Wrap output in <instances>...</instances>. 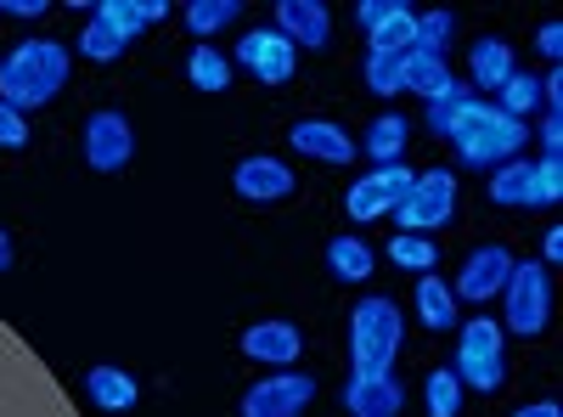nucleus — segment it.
<instances>
[{"mask_svg":"<svg viewBox=\"0 0 563 417\" xmlns=\"http://www.w3.org/2000/svg\"><path fill=\"white\" fill-rule=\"evenodd\" d=\"M400 85H406V90H417L422 102H434V97H445V90H451L456 79H451V68H445L440 57L406 52V57H400Z\"/></svg>","mask_w":563,"mask_h":417,"instance_id":"23","label":"nucleus"},{"mask_svg":"<svg viewBox=\"0 0 563 417\" xmlns=\"http://www.w3.org/2000/svg\"><path fill=\"white\" fill-rule=\"evenodd\" d=\"M294 169L282 164V158H265V153H254V158H243L238 169H231V193H238L243 204H282V198H294Z\"/></svg>","mask_w":563,"mask_h":417,"instance_id":"12","label":"nucleus"},{"mask_svg":"<svg viewBox=\"0 0 563 417\" xmlns=\"http://www.w3.org/2000/svg\"><path fill=\"white\" fill-rule=\"evenodd\" d=\"M141 18H147V23H164L169 7H164V0H141Z\"/></svg>","mask_w":563,"mask_h":417,"instance_id":"42","label":"nucleus"},{"mask_svg":"<svg viewBox=\"0 0 563 417\" xmlns=\"http://www.w3.org/2000/svg\"><path fill=\"white\" fill-rule=\"evenodd\" d=\"M445 142L456 147V164H467V169H501V164H512V158H525L530 124L496 113V108L479 102V97H462L456 124H451Z\"/></svg>","mask_w":563,"mask_h":417,"instance_id":"2","label":"nucleus"},{"mask_svg":"<svg viewBox=\"0 0 563 417\" xmlns=\"http://www.w3.org/2000/svg\"><path fill=\"white\" fill-rule=\"evenodd\" d=\"M288 142H294V153H305V158H316V164H350L361 147L350 142V130L344 124H333V119H299L294 130H288Z\"/></svg>","mask_w":563,"mask_h":417,"instance_id":"14","label":"nucleus"},{"mask_svg":"<svg viewBox=\"0 0 563 417\" xmlns=\"http://www.w3.org/2000/svg\"><path fill=\"white\" fill-rule=\"evenodd\" d=\"M406 344V321H400V305L384 299V294H366L355 310H350V361L361 378H384L395 355Z\"/></svg>","mask_w":563,"mask_h":417,"instance_id":"3","label":"nucleus"},{"mask_svg":"<svg viewBox=\"0 0 563 417\" xmlns=\"http://www.w3.org/2000/svg\"><path fill=\"white\" fill-rule=\"evenodd\" d=\"M389 260H395L400 271H422V276H429V271L440 265V249H434L429 238H406V231H400V238H389Z\"/></svg>","mask_w":563,"mask_h":417,"instance_id":"31","label":"nucleus"},{"mask_svg":"<svg viewBox=\"0 0 563 417\" xmlns=\"http://www.w3.org/2000/svg\"><path fill=\"white\" fill-rule=\"evenodd\" d=\"M512 417H563V406L558 400H536V406H519Z\"/></svg>","mask_w":563,"mask_h":417,"instance_id":"40","label":"nucleus"},{"mask_svg":"<svg viewBox=\"0 0 563 417\" xmlns=\"http://www.w3.org/2000/svg\"><path fill=\"white\" fill-rule=\"evenodd\" d=\"M406 193H411V169L406 164H378L372 175L350 180L344 209H350V220H378V215H395V204Z\"/></svg>","mask_w":563,"mask_h":417,"instance_id":"8","label":"nucleus"},{"mask_svg":"<svg viewBox=\"0 0 563 417\" xmlns=\"http://www.w3.org/2000/svg\"><path fill=\"white\" fill-rule=\"evenodd\" d=\"M536 169H541V204H558L563 198V164L558 158H536Z\"/></svg>","mask_w":563,"mask_h":417,"instance_id":"36","label":"nucleus"},{"mask_svg":"<svg viewBox=\"0 0 563 417\" xmlns=\"http://www.w3.org/2000/svg\"><path fill=\"white\" fill-rule=\"evenodd\" d=\"M372 265H378V254H372V243H361V238H333L327 243V271H333L339 283H366Z\"/></svg>","mask_w":563,"mask_h":417,"instance_id":"24","label":"nucleus"},{"mask_svg":"<svg viewBox=\"0 0 563 417\" xmlns=\"http://www.w3.org/2000/svg\"><path fill=\"white\" fill-rule=\"evenodd\" d=\"M558 153H563V119L547 113L541 119V158H558Z\"/></svg>","mask_w":563,"mask_h":417,"instance_id":"37","label":"nucleus"},{"mask_svg":"<svg viewBox=\"0 0 563 417\" xmlns=\"http://www.w3.org/2000/svg\"><path fill=\"white\" fill-rule=\"evenodd\" d=\"M536 52H541V57L558 68V57H563V29H558V23H547V29L536 34Z\"/></svg>","mask_w":563,"mask_h":417,"instance_id":"38","label":"nucleus"},{"mask_svg":"<svg viewBox=\"0 0 563 417\" xmlns=\"http://www.w3.org/2000/svg\"><path fill=\"white\" fill-rule=\"evenodd\" d=\"M186 79H192V90H203V97H220V90L231 85V57H220L214 45H192Z\"/></svg>","mask_w":563,"mask_h":417,"instance_id":"26","label":"nucleus"},{"mask_svg":"<svg viewBox=\"0 0 563 417\" xmlns=\"http://www.w3.org/2000/svg\"><path fill=\"white\" fill-rule=\"evenodd\" d=\"M485 193H490L496 209H547L541 204V169L530 158H512V164L490 169V187Z\"/></svg>","mask_w":563,"mask_h":417,"instance_id":"16","label":"nucleus"},{"mask_svg":"<svg viewBox=\"0 0 563 417\" xmlns=\"http://www.w3.org/2000/svg\"><path fill=\"white\" fill-rule=\"evenodd\" d=\"M130 158H135V130H130V119L113 113V108L90 113V119H85V164L102 169V175H113V169H124Z\"/></svg>","mask_w":563,"mask_h":417,"instance_id":"9","label":"nucleus"},{"mask_svg":"<svg viewBox=\"0 0 563 417\" xmlns=\"http://www.w3.org/2000/svg\"><path fill=\"white\" fill-rule=\"evenodd\" d=\"M558 260H563V231L547 226V265H558Z\"/></svg>","mask_w":563,"mask_h":417,"instance_id":"41","label":"nucleus"},{"mask_svg":"<svg viewBox=\"0 0 563 417\" xmlns=\"http://www.w3.org/2000/svg\"><path fill=\"white\" fill-rule=\"evenodd\" d=\"M406 142H411V124H406L400 113H384V119L366 124V142H355V147H361L372 164H400Z\"/></svg>","mask_w":563,"mask_h":417,"instance_id":"22","label":"nucleus"},{"mask_svg":"<svg viewBox=\"0 0 563 417\" xmlns=\"http://www.w3.org/2000/svg\"><path fill=\"white\" fill-rule=\"evenodd\" d=\"M68 45L63 40H18L7 57H0V102L29 113V108H52L68 85Z\"/></svg>","mask_w":563,"mask_h":417,"instance_id":"1","label":"nucleus"},{"mask_svg":"<svg viewBox=\"0 0 563 417\" xmlns=\"http://www.w3.org/2000/svg\"><path fill=\"white\" fill-rule=\"evenodd\" d=\"M400 406H406V389H400L395 373H384V378L350 373V384H344V411L350 417H400Z\"/></svg>","mask_w":563,"mask_h":417,"instance_id":"17","label":"nucleus"},{"mask_svg":"<svg viewBox=\"0 0 563 417\" xmlns=\"http://www.w3.org/2000/svg\"><path fill=\"white\" fill-rule=\"evenodd\" d=\"M411 40H417V12L400 7V0H389V7L378 12V23L366 29L372 57H406V52H411Z\"/></svg>","mask_w":563,"mask_h":417,"instance_id":"18","label":"nucleus"},{"mask_svg":"<svg viewBox=\"0 0 563 417\" xmlns=\"http://www.w3.org/2000/svg\"><path fill=\"white\" fill-rule=\"evenodd\" d=\"M451 215H456V175L451 169L411 175V193L395 204V220L406 226V238H429V231L451 226Z\"/></svg>","mask_w":563,"mask_h":417,"instance_id":"6","label":"nucleus"},{"mask_svg":"<svg viewBox=\"0 0 563 417\" xmlns=\"http://www.w3.org/2000/svg\"><path fill=\"white\" fill-rule=\"evenodd\" d=\"M490 108L507 113V119H519V124H530V113L541 108V79L525 74V68H512V79L496 90V102H490Z\"/></svg>","mask_w":563,"mask_h":417,"instance_id":"25","label":"nucleus"},{"mask_svg":"<svg viewBox=\"0 0 563 417\" xmlns=\"http://www.w3.org/2000/svg\"><path fill=\"white\" fill-rule=\"evenodd\" d=\"M310 406H316V378L288 366V373H265L260 384H249L238 417H305Z\"/></svg>","mask_w":563,"mask_h":417,"instance_id":"7","label":"nucleus"},{"mask_svg":"<svg viewBox=\"0 0 563 417\" xmlns=\"http://www.w3.org/2000/svg\"><path fill=\"white\" fill-rule=\"evenodd\" d=\"M462 97H467V85H451L445 97H434V102H429V113H422V124H429L434 135H451V124H456V108H462Z\"/></svg>","mask_w":563,"mask_h":417,"instance_id":"34","label":"nucleus"},{"mask_svg":"<svg viewBox=\"0 0 563 417\" xmlns=\"http://www.w3.org/2000/svg\"><path fill=\"white\" fill-rule=\"evenodd\" d=\"M0 12H7V18H45V0H7V7H0Z\"/></svg>","mask_w":563,"mask_h":417,"instance_id":"39","label":"nucleus"},{"mask_svg":"<svg viewBox=\"0 0 563 417\" xmlns=\"http://www.w3.org/2000/svg\"><path fill=\"white\" fill-rule=\"evenodd\" d=\"M547 321H552V276H547V265L512 260L507 288H501V333L536 339V333H547Z\"/></svg>","mask_w":563,"mask_h":417,"instance_id":"5","label":"nucleus"},{"mask_svg":"<svg viewBox=\"0 0 563 417\" xmlns=\"http://www.w3.org/2000/svg\"><path fill=\"white\" fill-rule=\"evenodd\" d=\"M0 271H12V238L0 231Z\"/></svg>","mask_w":563,"mask_h":417,"instance_id":"43","label":"nucleus"},{"mask_svg":"<svg viewBox=\"0 0 563 417\" xmlns=\"http://www.w3.org/2000/svg\"><path fill=\"white\" fill-rule=\"evenodd\" d=\"M79 57H85V63H119V57H124V40L108 34L102 23H85V34H79Z\"/></svg>","mask_w":563,"mask_h":417,"instance_id":"32","label":"nucleus"},{"mask_svg":"<svg viewBox=\"0 0 563 417\" xmlns=\"http://www.w3.org/2000/svg\"><path fill=\"white\" fill-rule=\"evenodd\" d=\"M238 18H243V0H192V7H186V29H192L198 40L231 29Z\"/></svg>","mask_w":563,"mask_h":417,"instance_id":"28","label":"nucleus"},{"mask_svg":"<svg viewBox=\"0 0 563 417\" xmlns=\"http://www.w3.org/2000/svg\"><path fill=\"white\" fill-rule=\"evenodd\" d=\"M238 68H249L260 85H288L294 68H299V52L276 29H249L238 40Z\"/></svg>","mask_w":563,"mask_h":417,"instance_id":"10","label":"nucleus"},{"mask_svg":"<svg viewBox=\"0 0 563 417\" xmlns=\"http://www.w3.org/2000/svg\"><path fill=\"white\" fill-rule=\"evenodd\" d=\"M361 74H366L372 97H400V90H406V85H400V57H372V52H366V68H361Z\"/></svg>","mask_w":563,"mask_h":417,"instance_id":"33","label":"nucleus"},{"mask_svg":"<svg viewBox=\"0 0 563 417\" xmlns=\"http://www.w3.org/2000/svg\"><path fill=\"white\" fill-rule=\"evenodd\" d=\"M417 321L422 328H434V333H451L456 328V294H451V283H440V276L429 271V276H417Z\"/></svg>","mask_w":563,"mask_h":417,"instance_id":"21","label":"nucleus"},{"mask_svg":"<svg viewBox=\"0 0 563 417\" xmlns=\"http://www.w3.org/2000/svg\"><path fill=\"white\" fill-rule=\"evenodd\" d=\"M299 350H305V339H299L294 321H260V328L243 333V355L265 361L271 373H288V366L299 361Z\"/></svg>","mask_w":563,"mask_h":417,"instance_id":"15","label":"nucleus"},{"mask_svg":"<svg viewBox=\"0 0 563 417\" xmlns=\"http://www.w3.org/2000/svg\"><path fill=\"white\" fill-rule=\"evenodd\" d=\"M456 384L462 389H501L507 378V333H501V321L496 316H474V321H456Z\"/></svg>","mask_w":563,"mask_h":417,"instance_id":"4","label":"nucleus"},{"mask_svg":"<svg viewBox=\"0 0 563 417\" xmlns=\"http://www.w3.org/2000/svg\"><path fill=\"white\" fill-rule=\"evenodd\" d=\"M507 271H512V254H507L501 243H485V249H474V254L462 260L456 283H451L456 305H462V299H474V305H490V299H501V288H507Z\"/></svg>","mask_w":563,"mask_h":417,"instance_id":"11","label":"nucleus"},{"mask_svg":"<svg viewBox=\"0 0 563 417\" xmlns=\"http://www.w3.org/2000/svg\"><path fill=\"white\" fill-rule=\"evenodd\" d=\"M422 411L429 417H462V384L451 366H440V373L422 378Z\"/></svg>","mask_w":563,"mask_h":417,"instance_id":"29","label":"nucleus"},{"mask_svg":"<svg viewBox=\"0 0 563 417\" xmlns=\"http://www.w3.org/2000/svg\"><path fill=\"white\" fill-rule=\"evenodd\" d=\"M271 29L288 40L294 52H299V45H305V52H327V40H333V12H327L321 0H282Z\"/></svg>","mask_w":563,"mask_h":417,"instance_id":"13","label":"nucleus"},{"mask_svg":"<svg viewBox=\"0 0 563 417\" xmlns=\"http://www.w3.org/2000/svg\"><path fill=\"white\" fill-rule=\"evenodd\" d=\"M85 395H90V406H102V411H130L141 400V384L124 373V366L102 361V366H90V373H85Z\"/></svg>","mask_w":563,"mask_h":417,"instance_id":"19","label":"nucleus"},{"mask_svg":"<svg viewBox=\"0 0 563 417\" xmlns=\"http://www.w3.org/2000/svg\"><path fill=\"white\" fill-rule=\"evenodd\" d=\"M467 79H474L479 90H501L512 79V45L501 34L474 40V52H467Z\"/></svg>","mask_w":563,"mask_h":417,"instance_id":"20","label":"nucleus"},{"mask_svg":"<svg viewBox=\"0 0 563 417\" xmlns=\"http://www.w3.org/2000/svg\"><path fill=\"white\" fill-rule=\"evenodd\" d=\"M451 34H456V18H451V12H417V40H411V52L440 57V63H445Z\"/></svg>","mask_w":563,"mask_h":417,"instance_id":"30","label":"nucleus"},{"mask_svg":"<svg viewBox=\"0 0 563 417\" xmlns=\"http://www.w3.org/2000/svg\"><path fill=\"white\" fill-rule=\"evenodd\" d=\"M90 23H102V29L119 34L124 45L147 29V18H141V0H97V7H90Z\"/></svg>","mask_w":563,"mask_h":417,"instance_id":"27","label":"nucleus"},{"mask_svg":"<svg viewBox=\"0 0 563 417\" xmlns=\"http://www.w3.org/2000/svg\"><path fill=\"white\" fill-rule=\"evenodd\" d=\"M23 147H29V119L0 102V153H23Z\"/></svg>","mask_w":563,"mask_h":417,"instance_id":"35","label":"nucleus"}]
</instances>
